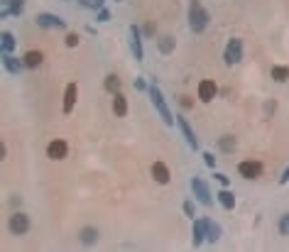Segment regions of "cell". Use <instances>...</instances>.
Segmentation results:
<instances>
[{"instance_id": "obj_1", "label": "cell", "mask_w": 289, "mask_h": 252, "mask_svg": "<svg viewBox=\"0 0 289 252\" xmlns=\"http://www.w3.org/2000/svg\"><path fill=\"white\" fill-rule=\"evenodd\" d=\"M211 22V15L204 10V5L199 0H189V29L194 34H201Z\"/></svg>"}, {"instance_id": "obj_2", "label": "cell", "mask_w": 289, "mask_h": 252, "mask_svg": "<svg viewBox=\"0 0 289 252\" xmlns=\"http://www.w3.org/2000/svg\"><path fill=\"white\" fill-rule=\"evenodd\" d=\"M147 93H150V100H152V105H154V111L162 115V123H165L167 127H172L174 123H177V118H172V111H169V105H167V100H165V96H162V91L152 84L150 88H147Z\"/></svg>"}, {"instance_id": "obj_3", "label": "cell", "mask_w": 289, "mask_h": 252, "mask_svg": "<svg viewBox=\"0 0 289 252\" xmlns=\"http://www.w3.org/2000/svg\"><path fill=\"white\" fill-rule=\"evenodd\" d=\"M223 61H226L228 66H233V64H240V61H243V40H238V37L228 40L226 52H223Z\"/></svg>"}, {"instance_id": "obj_4", "label": "cell", "mask_w": 289, "mask_h": 252, "mask_svg": "<svg viewBox=\"0 0 289 252\" xmlns=\"http://www.w3.org/2000/svg\"><path fill=\"white\" fill-rule=\"evenodd\" d=\"M191 191H194V198H196L201 206H211V203H213L211 189H208V184L204 182L201 176H194L191 179Z\"/></svg>"}, {"instance_id": "obj_5", "label": "cell", "mask_w": 289, "mask_h": 252, "mask_svg": "<svg viewBox=\"0 0 289 252\" xmlns=\"http://www.w3.org/2000/svg\"><path fill=\"white\" fill-rule=\"evenodd\" d=\"M262 171H265V167H262V162H258V159H245V162H240L238 164V174L243 176V179H260Z\"/></svg>"}, {"instance_id": "obj_6", "label": "cell", "mask_w": 289, "mask_h": 252, "mask_svg": "<svg viewBox=\"0 0 289 252\" xmlns=\"http://www.w3.org/2000/svg\"><path fill=\"white\" fill-rule=\"evenodd\" d=\"M8 228H10L13 235H25L29 230V215L22 213V210H15L10 215V221H8Z\"/></svg>"}, {"instance_id": "obj_7", "label": "cell", "mask_w": 289, "mask_h": 252, "mask_svg": "<svg viewBox=\"0 0 289 252\" xmlns=\"http://www.w3.org/2000/svg\"><path fill=\"white\" fill-rule=\"evenodd\" d=\"M35 22H37L42 29H67V22H64L59 15H52V13H40L35 17Z\"/></svg>"}, {"instance_id": "obj_8", "label": "cell", "mask_w": 289, "mask_h": 252, "mask_svg": "<svg viewBox=\"0 0 289 252\" xmlns=\"http://www.w3.org/2000/svg\"><path fill=\"white\" fill-rule=\"evenodd\" d=\"M177 125H179V130H181V135H184V140H186V145L191 147V152H196V150H199V140H196V132L191 130L189 120H186L184 115H177Z\"/></svg>"}, {"instance_id": "obj_9", "label": "cell", "mask_w": 289, "mask_h": 252, "mask_svg": "<svg viewBox=\"0 0 289 252\" xmlns=\"http://www.w3.org/2000/svg\"><path fill=\"white\" fill-rule=\"evenodd\" d=\"M218 96V86L213 79H204V81H199V98L204 100V103H211V100Z\"/></svg>"}, {"instance_id": "obj_10", "label": "cell", "mask_w": 289, "mask_h": 252, "mask_svg": "<svg viewBox=\"0 0 289 252\" xmlns=\"http://www.w3.org/2000/svg\"><path fill=\"white\" fill-rule=\"evenodd\" d=\"M67 154H69V145H67V140H52L49 145H47V157L54 159V162L64 159Z\"/></svg>"}, {"instance_id": "obj_11", "label": "cell", "mask_w": 289, "mask_h": 252, "mask_svg": "<svg viewBox=\"0 0 289 252\" xmlns=\"http://www.w3.org/2000/svg\"><path fill=\"white\" fill-rule=\"evenodd\" d=\"M130 49H133L135 59H138V61H142L145 49H142V32H140L138 25H130Z\"/></svg>"}, {"instance_id": "obj_12", "label": "cell", "mask_w": 289, "mask_h": 252, "mask_svg": "<svg viewBox=\"0 0 289 252\" xmlns=\"http://www.w3.org/2000/svg\"><path fill=\"white\" fill-rule=\"evenodd\" d=\"M76 98H79V86L76 84H69L64 88V105H61V111L64 115H69L74 111V105H76Z\"/></svg>"}, {"instance_id": "obj_13", "label": "cell", "mask_w": 289, "mask_h": 252, "mask_svg": "<svg viewBox=\"0 0 289 252\" xmlns=\"http://www.w3.org/2000/svg\"><path fill=\"white\" fill-rule=\"evenodd\" d=\"M152 179L157 184H162V186H167V184L172 182V174H169V169H167L165 162H154V164H152Z\"/></svg>"}, {"instance_id": "obj_14", "label": "cell", "mask_w": 289, "mask_h": 252, "mask_svg": "<svg viewBox=\"0 0 289 252\" xmlns=\"http://www.w3.org/2000/svg\"><path fill=\"white\" fill-rule=\"evenodd\" d=\"M79 242H81L83 247H93V245L98 242V228H93V225L81 228V233H79Z\"/></svg>"}, {"instance_id": "obj_15", "label": "cell", "mask_w": 289, "mask_h": 252, "mask_svg": "<svg viewBox=\"0 0 289 252\" xmlns=\"http://www.w3.org/2000/svg\"><path fill=\"white\" fill-rule=\"evenodd\" d=\"M206 242V218L194 221V247H201Z\"/></svg>"}, {"instance_id": "obj_16", "label": "cell", "mask_w": 289, "mask_h": 252, "mask_svg": "<svg viewBox=\"0 0 289 252\" xmlns=\"http://www.w3.org/2000/svg\"><path fill=\"white\" fill-rule=\"evenodd\" d=\"M22 61H25V69H40L42 61H44V54L40 49H29L27 54L22 56Z\"/></svg>"}, {"instance_id": "obj_17", "label": "cell", "mask_w": 289, "mask_h": 252, "mask_svg": "<svg viewBox=\"0 0 289 252\" xmlns=\"http://www.w3.org/2000/svg\"><path fill=\"white\" fill-rule=\"evenodd\" d=\"M157 49H159V54H172L177 49V40L172 34H159L157 37Z\"/></svg>"}, {"instance_id": "obj_18", "label": "cell", "mask_w": 289, "mask_h": 252, "mask_svg": "<svg viewBox=\"0 0 289 252\" xmlns=\"http://www.w3.org/2000/svg\"><path fill=\"white\" fill-rule=\"evenodd\" d=\"M3 66L10 71V74H20V71L25 69V61L17 59L15 54H3Z\"/></svg>"}, {"instance_id": "obj_19", "label": "cell", "mask_w": 289, "mask_h": 252, "mask_svg": "<svg viewBox=\"0 0 289 252\" xmlns=\"http://www.w3.org/2000/svg\"><path fill=\"white\" fill-rule=\"evenodd\" d=\"M0 47H3V54H15V47H17V37L13 32H3L0 34Z\"/></svg>"}, {"instance_id": "obj_20", "label": "cell", "mask_w": 289, "mask_h": 252, "mask_svg": "<svg viewBox=\"0 0 289 252\" xmlns=\"http://www.w3.org/2000/svg\"><path fill=\"white\" fill-rule=\"evenodd\" d=\"M113 113H115L118 118H125V115H127V98H125L120 91L113 93Z\"/></svg>"}, {"instance_id": "obj_21", "label": "cell", "mask_w": 289, "mask_h": 252, "mask_svg": "<svg viewBox=\"0 0 289 252\" xmlns=\"http://www.w3.org/2000/svg\"><path fill=\"white\" fill-rule=\"evenodd\" d=\"M216 198H218V203H220V206H223L226 210H233V208H235V196H233V191H231L228 186H223Z\"/></svg>"}, {"instance_id": "obj_22", "label": "cell", "mask_w": 289, "mask_h": 252, "mask_svg": "<svg viewBox=\"0 0 289 252\" xmlns=\"http://www.w3.org/2000/svg\"><path fill=\"white\" fill-rule=\"evenodd\" d=\"M220 235H223L220 225L216 223L213 218H206V240H208V242H218Z\"/></svg>"}, {"instance_id": "obj_23", "label": "cell", "mask_w": 289, "mask_h": 252, "mask_svg": "<svg viewBox=\"0 0 289 252\" xmlns=\"http://www.w3.org/2000/svg\"><path fill=\"white\" fill-rule=\"evenodd\" d=\"M235 147H238V142H235L233 135H223V137H218V150L223 154L235 152Z\"/></svg>"}, {"instance_id": "obj_24", "label": "cell", "mask_w": 289, "mask_h": 252, "mask_svg": "<svg viewBox=\"0 0 289 252\" xmlns=\"http://www.w3.org/2000/svg\"><path fill=\"white\" fill-rule=\"evenodd\" d=\"M22 10H25V0H13V3H10V8L0 13V17H10V15H13V17H20Z\"/></svg>"}, {"instance_id": "obj_25", "label": "cell", "mask_w": 289, "mask_h": 252, "mask_svg": "<svg viewBox=\"0 0 289 252\" xmlns=\"http://www.w3.org/2000/svg\"><path fill=\"white\" fill-rule=\"evenodd\" d=\"M103 88H106L108 93H118V91H120V79H118L115 74H108V76L103 79Z\"/></svg>"}, {"instance_id": "obj_26", "label": "cell", "mask_w": 289, "mask_h": 252, "mask_svg": "<svg viewBox=\"0 0 289 252\" xmlns=\"http://www.w3.org/2000/svg\"><path fill=\"white\" fill-rule=\"evenodd\" d=\"M270 74H272V79H275L277 84H284V81H289V66H272Z\"/></svg>"}, {"instance_id": "obj_27", "label": "cell", "mask_w": 289, "mask_h": 252, "mask_svg": "<svg viewBox=\"0 0 289 252\" xmlns=\"http://www.w3.org/2000/svg\"><path fill=\"white\" fill-rule=\"evenodd\" d=\"M277 230H279V235H289V213H284L282 218H279V223H277Z\"/></svg>"}, {"instance_id": "obj_28", "label": "cell", "mask_w": 289, "mask_h": 252, "mask_svg": "<svg viewBox=\"0 0 289 252\" xmlns=\"http://www.w3.org/2000/svg\"><path fill=\"white\" fill-rule=\"evenodd\" d=\"M140 32H142V37H147V40H152V37L157 34V25H154V22H145Z\"/></svg>"}, {"instance_id": "obj_29", "label": "cell", "mask_w": 289, "mask_h": 252, "mask_svg": "<svg viewBox=\"0 0 289 252\" xmlns=\"http://www.w3.org/2000/svg\"><path fill=\"white\" fill-rule=\"evenodd\" d=\"M181 210H184V215H186V218H194V213H196L194 201H184V203H181Z\"/></svg>"}, {"instance_id": "obj_30", "label": "cell", "mask_w": 289, "mask_h": 252, "mask_svg": "<svg viewBox=\"0 0 289 252\" xmlns=\"http://www.w3.org/2000/svg\"><path fill=\"white\" fill-rule=\"evenodd\" d=\"M201 159H204V164H206V167L211 169V171L216 169V157H213L211 152H204V154H201Z\"/></svg>"}, {"instance_id": "obj_31", "label": "cell", "mask_w": 289, "mask_h": 252, "mask_svg": "<svg viewBox=\"0 0 289 252\" xmlns=\"http://www.w3.org/2000/svg\"><path fill=\"white\" fill-rule=\"evenodd\" d=\"M64 44H67L69 49H74V47L79 44V34H74V32H69V34L64 37Z\"/></svg>"}, {"instance_id": "obj_32", "label": "cell", "mask_w": 289, "mask_h": 252, "mask_svg": "<svg viewBox=\"0 0 289 252\" xmlns=\"http://www.w3.org/2000/svg\"><path fill=\"white\" fill-rule=\"evenodd\" d=\"M213 179H216V182H218L220 186H228V182H231V179H228L226 174H220V171H216V169H213Z\"/></svg>"}, {"instance_id": "obj_33", "label": "cell", "mask_w": 289, "mask_h": 252, "mask_svg": "<svg viewBox=\"0 0 289 252\" xmlns=\"http://www.w3.org/2000/svg\"><path fill=\"white\" fill-rule=\"evenodd\" d=\"M179 103H181V108H184V111H189V108H194V100L189 98V96H181Z\"/></svg>"}, {"instance_id": "obj_34", "label": "cell", "mask_w": 289, "mask_h": 252, "mask_svg": "<svg viewBox=\"0 0 289 252\" xmlns=\"http://www.w3.org/2000/svg\"><path fill=\"white\" fill-rule=\"evenodd\" d=\"M108 20H110V10H106V8L98 10V22H108Z\"/></svg>"}, {"instance_id": "obj_35", "label": "cell", "mask_w": 289, "mask_h": 252, "mask_svg": "<svg viewBox=\"0 0 289 252\" xmlns=\"http://www.w3.org/2000/svg\"><path fill=\"white\" fill-rule=\"evenodd\" d=\"M135 88H138V91H147L150 86L145 84V79H142V76H138V79H135Z\"/></svg>"}, {"instance_id": "obj_36", "label": "cell", "mask_w": 289, "mask_h": 252, "mask_svg": "<svg viewBox=\"0 0 289 252\" xmlns=\"http://www.w3.org/2000/svg\"><path fill=\"white\" fill-rule=\"evenodd\" d=\"M106 0H91V10H103Z\"/></svg>"}, {"instance_id": "obj_37", "label": "cell", "mask_w": 289, "mask_h": 252, "mask_svg": "<svg viewBox=\"0 0 289 252\" xmlns=\"http://www.w3.org/2000/svg\"><path fill=\"white\" fill-rule=\"evenodd\" d=\"M287 182H289V167L284 169V171H282V176H279V184H282V186H284Z\"/></svg>"}, {"instance_id": "obj_38", "label": "cell", "mask_w": 289, "mask_h": 252, "mask_svg": "<svg viewBox=\"0 0 289 252\" xmlns=\"http://www.w3.org/2000/svg\"><path fill=\"white\" fill-rule=\"evenodd\" d=\"M10 3H13V0H0V13H3V10H8V8H10Z\"/></svg>"}, {"instance_id": "obj_39", "label": "cell", "mask_w": 289, "mask_h": 252, "mask_svg": "<svg viewBox=\"0 0 289 252\" xmlns=\"http://www.w3.org/2000/svg\"><path fill=\"white\" fill-rule=\"evenodd\" d=\"M8 157V150H5V142H0V159H5Z\"/></svg>"}, {"instance_id": "obj_40", "label": "cell", "mask_w": 289, "mask_h": 252, "mask_svg": "<svg viewBox=\"0 0 289 252\" xmlns=\"http://www.w3.org/2000/svg\"><path fill=\"white\" fill-rule=\"evenodd\" d=\"M118 3H120V0H118Z\"/></svg>"}]
</instances>
